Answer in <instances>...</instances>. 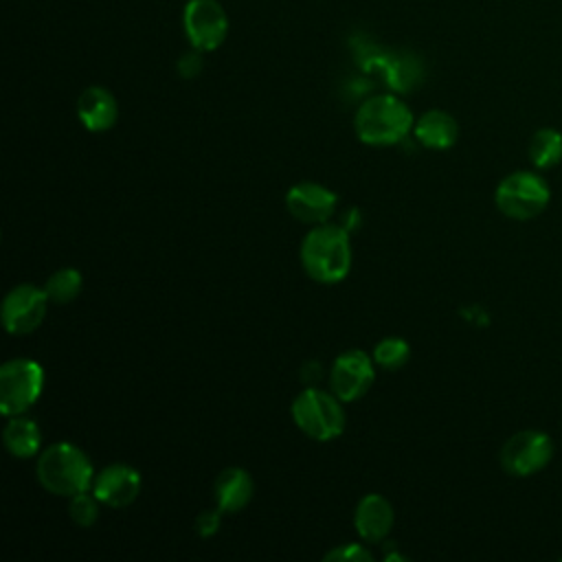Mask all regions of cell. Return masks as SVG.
Segmentation results:
<instances>
[{
	"mask_svg": "<svg viewBox=\"0 0 562 562\" xmlns=\"http://www.w3.org/2000/svg\"><path fill=\"white\" fill-rule=\"evenodd\" d=\"M349 231L340 224H316L301 241V263L310 279L318 283H338L351 270Z\"/></svg>",
	"mask_w": 562,
	"mask_h": 562,
	"instance_id": "1",
	"label": "cell"
},
{
	"mask_svg": "<svg viewBox=\"0 0 562 562\" xmlns=\"http://www.w3.org/2000/svg\"><path fill=\"white\" fill-rule=\"evenodd\" d=\"M35 474L46 492L70 498L90 490L97 472L79 446L57 441L37 454Z\"/></svg>",
	"mask_w": 562,
	"mask_h": 562,
	"instance_id": "2",
	"label": "cell"
},
{
	"mask_svg": "<svg viewBox=\"0 0 562 562\" xmlns=\"http://www.w3.org/2000/svg\"><path fill=\"white\" fill-rule=\"evenodd\" d=\"M413 112L395 94L369 97L353 119L356 136L371 147L397 145L413 132Z\"/></svg>",
	"mask_w": 562,
	"mask_h": 562,
	"instance_id": "3",
	"label": "cell"
},
{
	"mask_svg": "<svg viewBox=\"0 0 562 562\" xmlns=\"http://www.w3.org/2000/svg\"><path fill=\"white\" fill-rule=\"evenodd\" d=\"M342 404L345 402L331 391L307 386L292 400V422L314 441H334L345 432L347 424Z\"/></svg>",
	"mask_w": 562,
	"mask_h": 562,
	"instance_id": "4",
	"label": "cell"
},
{
	"mask_svg": "<svg viewBox=\"0 0 562 562\" xmlns=\"http://www.w3.org/2000/svg\"><path fill=\"white\" fill-rule=\"evenodd\" d=\"M44 369L29 358H13L0 367V411L7 417L24 415L42 395Z\"/></svg>",
	"mask_w": 562,
	"mask_h": 562,
	"instance_id": "5",
	"label": "cell"
},
{
	"mask_svg": "<svg viewBox=\"0 0 562 562\" xmlns=\"http://www.w3.org/2000/svg\"><path fill=\"white\" fill-rule=\"evenodd\" d=\"M547 182L531 171H516L501 180L494 200L503 215L512 220H531L549 204Z\"/></svg>",
	"mask_w": 562,
	"mask_h": 562,
	"instance_id": "6",
	"label": "cell"
},
{
	"mask_svg": "<svg viewBox=\"0 0 562 562\" xmlns=\"http://www.w3.org/2000/svg\"><path fill=\"white\" fill-rule=\"evenodd\" d=\"M553 457V441L542 430H520L501 448V465L512 476H531Z\"/></svg>",
	"mask_w": 562,
	"mask_h": 562,
	"instance_id": "7",
	"label": "cell"
},
{
	"mask_svg": "<svg viewBox=\"0 0 562 562\" xmlns=\"http://www.w3.org/2000/svg\"><path fill=\"white\" fill-rule=\"evenodd\" d=\"M375 380V362L362 349H347L336 356L329 369V389L345 404L360 400Z\"/></svg>",
	"mask_w": 562,
	"mask_h": 562,
	"instance_id": "8",
	"label": "cell"
},
{
	"mask_svg": "<svg viewBox=\"0 0 562 562\" xmlns=\"http://www.w3.org/2000/svg\"><path fill=\"white\" fill-rule=\"evenodd\" d=\"M48 303L50 299L44 288L33 283H20L11 288L2 301L4 329L13 336L31 334L44 321Z\"/></svg>",
	"mask_w": 562,
	"mask_h": 562,
	"instance_id": "9",
	"label": "cell"
},
{
	"mask_svg": "<svg viewBox=\"0 0 562 562\" xmlns=\"http://www.w3.org/2000/svg\"><path fill=\"white\" fill-rule=\"evenodd\" d=\"M187 40L198 50H215L228 33L226 11L217 0H191L182 15Z\"/></svg>",
	"mask_w": 562,
	"mask_h": 562,
	"instance_id": "10",
	"label": "cell"
},
{
	"mask_svg": "<svg viewBox=\"0 0 562 562\" xmlns=\"http://www.w3.org/2000/svg\"><path fill=\"white\" fill-rule=\"evenodd\" d=\"M285 206L294 220L316 226L329 222L336 213L338 198L331 189L318 182H299L288 189Z\"/></svg>",
	"mask_w": 562,
	"mask_h": 562,
	"instance_id": "11",
	"label": "cell"
},
{
	"mask_svg": "<svg viewBox=\"0 0 562 562\" xmlns=\"http://www.w3.org/2000/svg\"><path fill=\"white\" fill-rule=\"evenodd\" d=\"M140 474L127 463H110L94 474L92 492L94 496L114 509L132 505L140 494Z\"/></svg>",
	"mask_w": 562,
	"mask_h": 562,
	"instance_id": "12",
	"label": "cell"
},
{
	"mask_svg": "<svg viewBox=\"0 0 562 562\" xmlns=\"http://www.w3.org/2000/svg\"><path fill=\"white\" fill-rule=\"evenodd\" d=\"M395 522L393 505L382 494H364L353 512V527L364 542H382Z\"/></svg>",
	"mask_w": 562,
	"mask_h": 562,
	"instance_id": "13",
	"label": "cell"
},
{
	"mask_svg": "<svg viewBox=\"0 0 562 562\" xmlns=\"http://www.w3.org/2000/svg\"><path fill=\"white\" fill-rule=\"evenodd\" d=\"M77 116L88 132H105L119 119V103L103 86H88L77 99Z\"/></svg>",
	"mask_w": 562,
	"mask_h": 562,
	"instance_id": "14",
	"label": "cell"
},
{
	"mask_svg": "<svg viewBox=\"0 0 562 562\" xmlns=\"http://www.w3.org/2000/svg\"><path fill=\"white\" fill-rule=\"evenodd\" d=\"M255 492L252 476L248 470L231 465L224 468L217 479L213 481V496H215V507H220L224 514H235L244 509Z\"/></svg>",
	"mask_w": 562,
	"mask_h": 562,
	"instance_id": "15",
	"label": "cell"
},
{
	"mask_svg": "<svg viewBox=\"0 0 562 562\" xmlns=\"http://www.w3.org/2000/svg\"><path fill=\"white\" fill-rule=\"evenodd\" d=\"M413 134L428 149H448L457 143L459 125L452 114L443 110H428L415 121Z\"/></svg>",
	"mask_w": 562,
	"mask_h": 562,
	"instance_id": "16",
	"label": "cell"
},
{
	"mask_svg": "<svg viewBox=\"0 0 562 562\" xmlns=\"http://www.w3.org/2000/svg\"><path fill=\"white\" fill-rule=\"evenodd\" d=\"M2 441L13 457L31 459L40 452L42 430H40L37 422H33L31 417L13 415V417H9V422L2 430Z\"/></svg>",
	"mask_w": 562,
	"mask_h": 562,
	"instance_id": "17",
	"label": "cell"
},
{
	"mask_svg": "<svg viewBox=\"0 0 562 562\" xmlns=\"http://www.w3.org/2000/svg\"><path fill=\"white\" fill-rule=\"evenodd\" d=\"M529 158L538 169H551L562 160V134L558 130H538L529 140Z\"/></svg>",
	"mask_w": 562,
	"mask_h": 562,
	"instance_id": "18",
	"label": "cell"
},
{
	"mask_svg": "<svg viewBox=\"0 0 562 562\" xmlns=\"http://www.w3.org/2000/svg\"><path fill=\"white\" fill-rule=\"evenodd\" d=\"M81 288H83V279L77 268H59L44 283V290H46L50 303H57V305H66V303L75 301L79 296Z\"/></svg>",
	"mask_w": 562,
	"mask_h": 562,
	"instance_id": "19",
	"label": "cell"
},
{
	"mask_svg": "<svg viewBox=\"0 0 562 562\" xmlns=\"http://www.w3.org/2000/svg\"><path fill=\"white\" fill-rule=\"evenodd\" d=\"M373 362L382 369H389V371H397L402 369L408 358H411V347L404 338H397V336H389V338H382L375 347H373V353H371Z\"/></svg>",
	"mask_w": 562,
	"mask_h": 562,
	"instance_id": "20",
	"label": "cell"
},
{
	"mask_svg": "<svg viewBox=\"0 0 562 562\" xmlns=\"http://www.w3.org/2000/svg\"><path fill=\"white\" fill-rule=\"evenodd\" d=\"M99 498L94 496L92 490L79 492L68 498V516L77 527H92L99 518Z\"/></svg>",
	"mask_w": 562,
	"mask_h": 562,
	"instance_id": "21",
	"label": "cell"
},
{
	"mask_svg": "<svg viewBox=\"0 0 562 562\" xmlns=\"http://www.w3.org/2000/svg\"><path fill=\"white\" fill-rule=\"evenodd\" d=\"M331 560H338V562H371L373 555L364 544L345 542V544H338L336 549L325 553V562H331Z\"/></svg>",
	"mask_w": 562,
	"mask_h": 562,
	"instance_id": "22",
	"label": "cell"
},
{
	"mask_svg": "<svg viewBox=\"0 0 562 562\" xmlns=\"http://www.w3.org/2000/svg\"><path fill=\"white\" fill-rule=\"evenodd\" d=\"M222 509L215 507V509H204L198 514L195 518V531L202 536V538H209L213 533H217L220 525H222Z\"/></svg>",
	"mask_w": 562,
	"mask_h": 562,
	"instance_id": "23",
	"label": "cell"
},
{
	"mask_svg": "<svg viewBox=\"0 0 562 562\" xmlns=\"http://www.w3.org/2000/svg\"><path fill=\"white\" fill-rule=\"evenodd\" d=\"M200 53H202V50L193 48L191 53H187V55L180 57V61H178V72H180L182 77L191 79V77H195V75L202 70V57H200Z\"/></svg>",
	"mask_w": 562,
	"mask_h": 562,
	"instance_id": "24",
	"label": "cell"
}]
</instances>
